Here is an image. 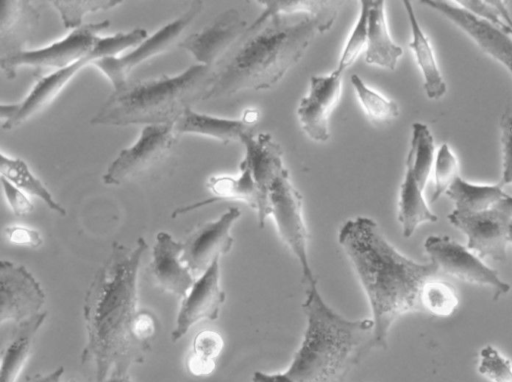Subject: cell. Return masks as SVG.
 I'll list each match as a JSON object with an SVG mask.
<instances>
[{
    "label": "cell",
    "mask_w": 512,
    "mask_h": 382,
    "mask_svg": "<svg viewBox=\"0 0 512 382\" xmlns=\"http://www.w3.org/2000/svg\"><path fill=\"white\" fill-rule=\"evenodd\" d=\"M477 370L489 382H512L511 361L492 345L480 350Z\"/></svg>",
    "instance_id": "8d00e7d4"
},
{
    "label": "cell",
    "mask_w": 512,
    "mask_h": 382,
    "mask_svg": "<svg viewBox=\"0 0 512 382\" xmlns=\"http://www.w3.org/2000/svg\"><path fill=\"white\" fill-rule=\"evenodd\" d=\"M224 346L221 335L213 330H203L193 339L191 355L208 362H214Z\"/></svg>",
    "instance_id": "f35d334b"
},
{
    "label": "cell",
    "mask_w": 512,
    "mask_h": 382,
    "mask_svg": "<svg viewBox=\"0 0 512 382\" xmlns=\"http://www.w3.org/2000/svg\"><path fill=\"white\" fill-rule=\"evenodd\" d=\"M509 242L512 244V224L509 229Z\"/></svg>",
    "instance_id": "c3c4849f"
},
{
    "label": "cell",
    "mask_w": 512,
    "mask_h": 382,
    "mask_svg": "<svg viewBox=\"0 0 512 382\" xmlns=\"http://www.w3.org/2000/svg\"><path fill=\"white\" fill-rule=\"evenodd\" d=\"M239 167L240 173L236 177L228 175L210 177L207 188L212 196L189 205L177 207L172 212L171 217L175 218L212 203L226 200H237L246 203L255 210L257 216L261 211V198L258 188L249 167L242 161Z\"/></svg>",
    "instance_id": "7402d4cb"
},
{
    "label": "cell",
    "mask_w": 512,
    "mask_h": 382,
    "mask_svg": "<svg viewBox=\"0 0 512 382\" xmlns=\"http://www.w3.org/2000/svg\"><path fill=\"white\" fill-rule=\"evenodd\" d=\"M458 212L476 213L496 207L508 194L499 183L469 182L458 176L445 192Z\"/></svg>",
    "instance_id": "83f0119b"
},
{
    "label": "cell",
    "mask_w": 512,
    "mask_h": 382,
    "mask_svg": "<svg viewBox=\"0 0 512 382\" xmlns=\"http://www.w3.org/2000/svg\"><path fill=\"white\" fill-rule=\"evenodd\" d=\"M202 10L203 1L191 2L184 13L147 37L130 53L121 57H104L95 61L94 65L106 75L114 89L122 87L129 81L130 72L139 64L178 46L182 33Z\"/></svg>",
    "instance_id": "8fae6325"
},
{
    "label": "cell",
    "mask_w": 512,
    "mask_h": 382,
    "mask_svg": "<svg viewBox=\"0 0 512 382\" xmlns=\"http://www.w3.org/2000/svg\"><path fill=\"white\" fill-rule=\"evenodd\" d=\"M147 37L146 30L142 28L101 37L94 50L86 57L48 75H36L37 83L28 96L19 103L16 116L4 122L2 129L5 131L14 130L46 110L61 94L70 80L85 66L94 64L98 59L115 56L129 47L137 46Z\"/></svg>",
    "instance_id": "8992f818"
},
{
    "label": "cell",
    "mask_w": 512,
    "mask_h": 382,
    "mask_svg": "<svg viewBox=\"0 0 512 382\" xmlns=\"http://www.w3.org/2000/svg\"><path fill=\"white\" fill-rule=\"evenodd\" d=\"M225 299L226 293L220 285V258H217L183 297L171 333L172 341L180 340L198 322L217 319Z\"/></svg>",
    "instance_id": "ac0fdd59"
},
{
    "label": "cell",
    "mask_w": 512,
    "mask_h": 382,
    "mask_svg": "<svg viewBox=\"0 0 512 382\" xmlns=\"http://www.w3.org/2000/svg\"><path fill=\"white\" fill-rule=\"evenodd\" d=\"M47 313L40 312L18 324L1 349V382H15L28 359L38 330Z\"/></svg>",
    "instance_id": "d4e9b609"
},
{
    "label": "cell",
    "mask_w": 512,
    "mask_h": 382,
    "mask_svg": "<svg viewBox=\"0 0 512 382\" xmlns=\"http://www.w3.org/2000/svg\"><path fill=\"white\" fill-rule=\"evenodd\" d=\"M183 242L161 231L153 246L149 271L155 284L162 290L185 297L195 282L194 275L181 261Z\"/></svg>",
    "instance_id": "ffe728a7"
},
{
    "label": "cell",
    "mask_w": 512,
    "mask_h": 382,
    "mask_svg": "<svg viewBox=\"0 0 512 382\" xmlns=\"http://www.w3.org/2000/svg\"><path fill=\"white\" fill-rule=\"evenodd\" d=\"M1 184L6 200L15 215L24 216L33 211V203L22 190L3 176H1Z\"/></svg>",
    "instance_id": "ab89813d"
},
{
    "label": "cell",
    "mask_w": 512,
    "mask_h": 382,
    "mask_svg": "<svg viewBox=\"0 0 512 382\" xmlns=\"http://www.w3.org/2000/svg\"><path fill=\"white\" fill-rule=\"evenodd\" d=\"M252 382H294L284 372L282 373H265L255 371L252 375Z\"/></svg>",
    "instance_id": "b9f144b4"
},
{
    "label": "cell",
    "mask_w": 512,
    "mask_h": 382,
    "mask_svg": "<svg viewBox=\"0 0 512 382\" xmlns=\"http://www.w3.org/2000/svg\"><path fill=\"white\" fill-rule=\"evenodd\" d=\"M64 373V367L59 366L47 374H36L26 380V382H60Z\"/></svg>",
    "instance_id": "7bdbcfd3"
},
{
    "label": "cell",
    "mask_w": 512,
    "mask_h": 382,
    "mask_svg": "<svg viewBox=\"0 0 512 382\" xmlns=\"http://www.w3.org/2000/svg\"><path fill=\"white\" fill-rule=\"evenodd\" d=\"M338 242L367 297L375 346L385 349L392 325L402 315L421 309L422 286L439 272L431 261L418 262L399 252L370 217L345 221Z\"/></svg>",
    "instance_id": "7a4b0ae2"
},
{
    "label": "cell",
    "mask_w": 512,
    "mask_h": 382,
    "mask_svg": "<svg viewBox=\"0 0 512 382\" xmlns=\"http://www.w3.org/2000/svg\"><path fill=\"white\" fill-rule=\"evenodd\" d=\"M40 11L30 0L0 1L1 57L24 51L40 22Z\"/></svg>",
    "instance_id": "44dd1931"
},
{
    "label": "cell",
    "mask_w": 512,
    "mask_h": 382,
    "mask_svg": "<svg viewBox=\"0 0 512 382\" xmlns=\"http://www.w3.org/2000/svg\"><path fill=\"white\" fill-rule=\"evenodd\" d=\"M499 206H501L503 209L508 211L510 214H512V196L508 195L505 197L500 203Z\"/></svg>",
    "instance_id": "7dc6e473"
},
{
    "label": "cell",
    "mask_w": 512,
    "mask_h": 382,
    "mask_svg": "<svg viewBox=\"0 0 512 382\" xmlns=\"http://www.w3.org/2000/svg\"><path fill=\"white\" fill-rule=\"evenodd\" d=\"M109 26V20L83 24L47 47L1 57V69L8 79H14L17 70L23 67H32L38 73L44 69L65 68L89 55L101 38L99 33Z\"/></svg>",
    "instance_id": "ba28073f"
},
{
    "label": "cell",
    "mask_w": 512,
    "mask_h": 382,
    "mask_svg": "<svg viewBox=\"0 0 512 382\" xmlns=\"http://www.w3.org/2000/svg\"><path fill=\"white\" fill-rule=\"evenodd\" d=\"M343 74L335 69L326 75L310 78L308 93L299 101L296 114L304 134L314 142L330 138V117L342 90Z\"/></svg>",
    "instance_id": "9a60e30c"
},
{
    "label": "cell",
    "mask_w": 512,
    "mask_h": 382,
    "mask_svg": "<svg viewBox=\"0 0 512 382\" xmlns=\"http://www.w3.org/2000/svg\"><path fill=\"white\" fill-rule=\"evenodd\" d=\"M19 110V103L17 104H1L0 106V117L1 119L9 121L13 119Z\"/></svg>",
    "instance_id": "ee69618b"
},
{
    "label": "cell",
    "mask_w": 512,
    "mask_h": 382,
    "mask_svg": "<svg viewBox=\"0 0 512 382\" xmlns=\"http://www.w3.org/2000/svg\"><path fill=\"white\" fill-rule=\"evenodd\" d=\"M500 143L502 153V171L498 182L503 188L512 185V110L507 108L501 115Z\"/></svg>",
    "instance_id": "74e56055"
},
{
    "label": "cell",
    "mask_w": 512,
    "mask_h": 382,
    "mask_svg": "<svg viewBox=\"0 0 512 382\" xmlns=\"http://www.w3.org/2000/svg\"><path fill=\"white\" fill-rule=\"evenodd\" d=\"M333 24L298 12L255 19L215 68V79L205 100L274 87L299 62L316 36L330 30Z\"/></svg>",
    "instance_id": "3957f363"
},
{
    "label": "cell",
    "mask_w": 512,
    "mask_h": 382,
    "mask_svg": "<svg viewBox=\"0 0 512 382\" xmlns=\"http://www.w3.org/2000/svg\"><path fill=\"white\" fill-rule=\"evenodd\" d=\"M241 211L231 207L217 219L194 230L183 242L181 261L195 275H201L212 262L231 250L234 239L231 229Z\"/></svg>",
    "instance_id": "2e32d148"
},
{
    "label": "cell",
    "mask_w": 512,
    "mask_h": 382,
    "mask_svg": "<svg viewBox=\"0 0 512 382\" xmlns=\"http://www.w3.org/2000/svg\"><path fill=\"white\" fill-rule=\"evenodd\" d=\"M424 250L439 273L463 282L490 288L494 300L510 292L511 286L482 258L449 236L430 235Z\"/></svg>",
    "instance_id": "9c48e42d"
},
{
    "label": "cell",
    "mask_w": 512,
    "mask_h": 382,
    "mask_svg": "<svg viewBox=\"0 0 512 382\" xmlns=\"http://www.w3.org/2000/svg\"><path fill=\"white\" fill-rule=\"evenodd\" d=\"M447 219L465 235L466 246L480 258L497 262L506 259L512 214L499 204L476 213L452 210Z\"/></svg>",
    "instance_id": "7c38bea8"
},
{
    "label": "cell",
    "mask_w": 512,
    "mask_h": 382,
    "mask_svg": "<svg viewBox=\"0 0 512 382\" xmlns=\"http://www.w3.org/2000/svg\"><path fill=\"white\" fill-rule=\"evenodd\" d=\"M359 4L358 18L347 38L335 68L336 71L342 74L353 65L359 55L365 52L366 49L370 0H362Z\"/></svg>",
    "instance_id": "836d02e7"
},
{
    "label": "cell",
    "mask_w": 512,
    "mask_h": 382,
    "mask_svg": "<svg viewBox=\"0 0 512 382\" xmlns=\"http://www.w3.org/2000/svg\"><path fill=\"white\" fill-rule=\"evenodd\" d=\"M458 160L447 143H442L436 151L433 164L434 190L431 196L432 202L437 201L460 176L458 173Z\"/></svg>",
    "instance_id": "d590c367"
},
{
    "label": "cell",
    "mask_w": 512,
    "mask_h": 382,
    "mask_svg": "<svg viewBox=\"0 0 512 382\" xmlns=\"http://www.w3.org/2000/svg\"><path fill=\"white\" fill-rule=\"evenodd\" d=\"M0 172L1 176L5 177L24 193L41 199L52 211L62 216L66 215L65 208L53 198L50 191L40 179L30 171L29 167L22 159L12 158L1 152Z\"/></svg>",
    "instance_id": "f546056e"
},
{
    "label": "cell",
    "mask_w": 512,
    "mask_h": 382,
    "mask_svg": "<svg viewBox=\"0 0 512 382\" xmlns=\"http://www.w3.org/2000/svg\"><path fill=\"white\" fill-rule=\"evenodd\" d=\"M365 61L368 65L393 71L403 50L391 37L385 1L370 0Z\"/></svg>",
    "instance_id": "603a6c76"
},
{
    "label": "cell",
    "mask_w": 512,
    "mask_h": 382,
    "mask_svg": "<svg viewBox=\"0 0 512 382\" xmlns=\"http://www.w3.org/2000/svg\"><path fill=\"white\" fill-rule=\"evenodd\" d=\"M214 68L195 64L176 76L128 81L114 89L98 112L93 125L129 126L175 124L213 85Z\"/></svg>",
    "instance_id": "5b68a950"
},
{
    "label": "cell",
    "mask_w": 512,
    "mask_h": 382,
    "mask_svg": "<svg viewBox=\"0 0 512 382\" xmlns=\"http://www.w3.org/2000/svg\"><path fill=\"white\" fill-rule=\"evenodd\" d=\"M68 382H76V381H75V380H70V381H68Z\"/></svg>",
    "instance_id": "681fc988"
},
{
    "label": "cell",
    "mask_w": 512,
    "mask_h": 382,
    "mask_svg": "<svg viewBox=\"0 0 512 382\" xmlns=\"http://www.w3.org/2000/svg\"><path fill=\"white\" fill-rule=\"evenodd\" d=\"M174 129L178 135L197 134L215 139L223 144L240 142L241 137L253 131V127L240 119H227L207 114L197 113L188 109L175 123Z\"/></svg>",
    "instance_id": "484cf974"
},
{
    "label": "cell",
    "mask_w": 512,
    "mask_h": 382,
    "mask_svg": "<svg viewBox=\"0 0 512 382\" xmlns=\"http://www.w3.org/2000/svg\"><path fill=\"white\" fill-rule=\"evenodd\" d=\"M103 382H132L129 371L114 369Z\"/></svg>",
    "instance_id": "f6af8a7d"
},
{
    "label": "cell",
    "mask_w": 512,
    "mask_h": 382,
    "mask_svg": "<svg viewBox=\"0 0 512 382\" xmlns=\"http://www.w3.org/2000/svg\"><path fill=\"white\" fill-rule=\"evenodd\" d=\"M4 236L8 242L31 248L42 245L43 238L38 230L21 225H11L4 229Z\"/></svg>",
    "instance_id": "60d3db41"
},
{
    "label": "cell",
    "mask_w": 512,
    "mask_h": 382,
    "mask_svg": "<svg viewBox=\"0 0 512 382\" xmlns=\"http://www.w3.org/2000/svg\"><path fill=\"white\" fill-rule=\"evenodd\" d=\"M259 112L256 109H247L243 112L241 119L250 127H253L258 121Z\"/></svg>",
    "instance_id": "bcb514c9"
},
{
    "label": "cell",
    "mask_w": 512,
    "mask_h": 382,
    "mask_svg": "<svg viewBox=\"0 0 512 382\" xmlns=\"http://www.w3.org/2000/svg\"><path fill=\"white\" fill-rule=\"evenodd\" d=\"M175 124L147 125L138 140L123 149L103 175L105 185H121L160 166L177 142Z\"/></svg>",
    "instance_id": "30bf717a"
},
{
    "label": "cell",
    "mask_w": 512,
    "mask_h": 382,
    "mask_svg": "<svg viewBox=\"0 0 512 382\" xmlns=\"http://www.w3.org/2000/svg\"><path fill=\"white\" fill-rule=\"evenodd\" d=\"M459 299L451 284L437 277L424 283L420 292L421 309L438 317H448L457 309Z\"/></svg>",
    "instance_id": "d6a6232c"
},
{
    "label": "cell",
    "mask_w": 512,
    "mask_h": 382,
    "mask_svg": "<svg viewBox=\"0 0 512 382\" xmlns=\"http://www.w3.org/2000/svg\"><path fill=\"white\" fill-rule=\"evenodd\" d=\"M435 155L434 138L429 127L424 123L414 122L405 170L411 172L423 189L432 172Z\"/></svg>",
    "instance_id": "f1b7e54d"
},
{
    "label": "cell",
    "mask_w": 512,
    "mask_h": 382,
    "mask_svg": "<svg viewBox=\"0 0 512 382\" xmlns=\"http://www.w3.org/2000/svg\"><path fill=\"white\" fill-rule=\"evenodd\" d=\"M397 219L402 235L406 238L411 237L420 225L434 223L438 220L424 197V189L408 170H405L400 185Z\"/></svg>",
    "instance_id": "4316f807"
},
{
    "label": "cell",
    "mask_w": 512,
    "mask_h": 382,
    "mask_svg": "<svg viewBox=\"0 0 512 382\" xmlns=\"http://www.w3.org/2000/svg\"><path fill=\"white\" fill-rule=\"evenodd\" d=\"M255 4L262 6V13L256 20H263L277 13H307L334 23L338 16L336 1L326 0H258Z\"/></svg>",
    "instance_id": "4dcf8cb0"
},
{
    "label": "cell",
    "mask_w": 512,
    "mask_h": 382,
    "mask_svg": "<svg viewBox=\"0 0 512 382\" xmlns=\"http://www.w3.org/2000/svg\"><path fill=\"white\" fill-rule=\"evenodd\" d=\"M148 247L143 237L134 247L113 242L86 291V342L80 362L94 366L95 382H103L114 369L129 371L151 351L136 331L138 275Z\"/></svg>",
    "instance_id": "6da1fadb"
},
{
    "label": "cell",
    "mask_w": 512,
    "mask_h": 382,
    "mask_svg": "<svg viewBox=\"0 0 512 382\" xmlns=\"http://www.w3.org/2000/svg\"><path fill=\"white\" fill-rule=\"evenodd\" d=\"M422 4L450 21L485 54L499 62L512 77V36L469 11L457 1L425 0Z\"/></svg>",
    "instance_id": "4fadbf2b"
},
{
    "label": "cell",
    "mask_w": 512,
    "mask_h": 382,
    "mask_svg": "<svg viewBox=\"0 0 512 382\" xmlns=\"http://www.w3.org/2000/svg\"><path fill=\"white\" fill-rule=\"evenodd\" d=\"M350 82L359 104L370 120L385 123L399 116L397 102L369 87L358 74H352Z\"/></svg>",
    "instance_id": "1f68e13d"
},
{
    "label": "cell",
    "mask_w": 512,
    "mask_h": 382,
    "mask_svg": "<svg viewBox=\"0 0 512 382\" xmlns=\"http://www.w3.org/2000/svg\"><path fill=\"white\" fill-rule=\"evenodd\" d=\"M240 143L245 154L242 159L250 169L261 198V211L256 216L259 228H263L269 216L268 192L274 180L287 168L283 162V151L280 144L270 133L244 134Z\"/></svg>",
    "instance_id": "d6986e66"
},
{
    "label": "cell",
    "mask_w": 512,
    "mask_h": 382,
    "mask_svg": "<svg viewBox=\"0 0 512 382\" xmlns=\"http://www.w3.org/2000/svg\"><path fill=\"white\" fill-rule=\"evenodd\" d=\"M0 323L16 324L40 313L45 293L34 276L22 265L0 263Z\"/></svg>",
    "instance_id": "e0dca14e"
},
{
    "label": "cell",
    "mask_w": 512,
    "mask_h": 382,
    "mask_svg": "<svg viewBox=\"0 0 512 382\" xmlns=\"http://www.w3.org/2000/svg\"><path fill=\"white\" fill-rule=\"evenodd\" d=\"M55 9L59 12L61 20L65 28L73 30L82 26L83 18L87 14L107 11L113 9L117 5H121L122 1L115 0H54L51 1Z\"/></svg>",
    "instance_id": "e575fe53"
},
{
    "label": "cell",
    "mask_w": 512,
    "mask_h": 382,
    "mask_svg": "<svg viewBox=\"0 0 512 382\" xmlns=\"http://www.w3.org/2000/svg\"><path fill=\"white\" fill-rule=\"evenodd\" d=\"M249 23L236 9L220 13L200 32L180 41L179 48L188 51L198 64L217 68L249 28Z\"/></svg>",
    "instance_id": "5bb4252c"
},
{
    "label": "cell",
    "mask_w": 512,
    "mask_h": 382,
    "mask_svg": "<svg viewBox=\"0 0 512 382\" xmlns=\"http://www.w3.org/2000/svg\"><path fill=\"white\" fill-rule=\"evenodd\" d=\"M402 4L411 30L409 48L421 72L425 94L431 100H438L445 95L447 85L438 66L433 47L419 24L412 3L404 0Z\"/></svg>",
    "instance_id": "cb8c5ba5"
},
{
    "label": "cell",
    "mask_w": 512,
    "mask_h": 382,
    "mask_svg": "<svg viewBox=\"0 0 512 382\" xmlns=\"http://www.w3.org/2000/svg\"><path fill=\"white\" fill-rule=\"evenodd\" d=\"M269 216L277 233L295 257L306 286L317 283L308 252L309 233L303 216V199L286 169L271 184L268 192Z\"/></svg>",
    "instance_id": "52a82bcc"
},
{
    "label": "cell",
    "mask_w": 512,
    "mask_h": 382,
    "mask_svg": "<svg viewBox=\"0 0 512 382\" xmlns=\"http://www.w3.org/2000/svg\"><path fill=\"white\" fill-rule=\"evenodd\" d=\"M306 327L284 373L294 382H343L375 346L371 318L350 320L323 299L317 283L306 286Z\"/></svg>",
    "instance_id": "277c9868"
}]
</instances>
